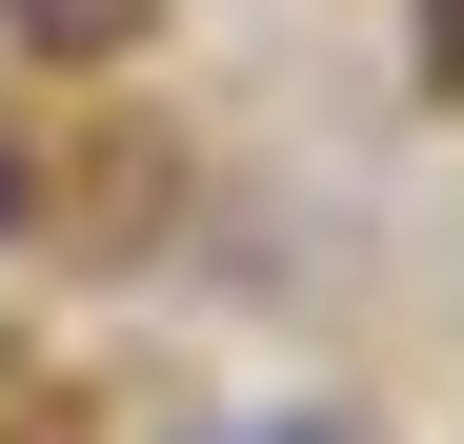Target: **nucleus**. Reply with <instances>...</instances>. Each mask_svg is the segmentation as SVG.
Wrapping results in <instances>:
<instances>
[{
  "label": "nucleus",
  "mask_w": 464,
  "mask_h": 444,
  "mask_svg": "<svg viewBox=\"0 0 464 444\" xmlns=\"http://www.w3.org/2000/svg\"><path fill=\"white\" fill-rule=\"evenodd\" d=\"M424 61H444V82H464V0H424Z\"/></svg>",
  "instance_id": "1"
},
{
  "label": "nucleus",
  "mask_w": 464,
  "mask_h": 444,
  "mask_svg": "<svg viewBox=\"0 0 464 444\" xmlns=\"http://www.w3.org/2000/svg\"><path fill=\"white\" fill-rule=\"evenodd\" d=\"M243 444H343V424H324V404H303V424H243Z\"/></svg>",
  "instance_id": "2"
}]
</instances>
